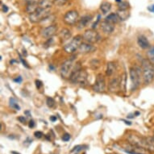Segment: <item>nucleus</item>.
Segmentation results:
<instances>
[{
	"label": "nucleus",
	"mask_w": 154,
	"mask_h": 154,
	"mask_svg": "<svg viewBox=\"0 0 154 154\" xmlns=\"http://www.w3.org/2000/svg\"><path fill=\"white\" fill-rule=\"evenodd\" d=\"M87 78H88V74L86 71L81 68L80 63H78L71 73L69 80L72 83L78 84L81 86H85L87 84Z\"/></svg>",
	"instance_id": "nucleus-1"
},
{
	"label": "nucleus",
	"mask_w": 154,
	"mask_h": 154,
	"mask_svg": "<svg viewBox=\"0 0 154 154\" xmlns=\"http://www.w3.org/2000/svg\"><path fill=\"white\" fill-rule=\"evenodd\" d=\"M142 78L144 84L149 85L154 79V67L149 59H142Z\"/></svg>",
	"instance_id": "nucleus-2"
},
{
	"label": "nucleus",
	"mask_w": 154,
	"mask_h": 154,
	"mask_svg": "<svg viewBox=\"0 0 154 154\" xmlns=\"http://www.w3.org/2000/svg\"><path fill=\"white\" fill-rule=\"evenodd\" d=\"M130 79H131V90L132 91H136L140 86V77L142 75V68L140 66H135L131 67L129 71Z\"/></svg>",
	"instance_id": "nucleus-3"
},
{
	"label": "nucleus",
	"mask_w": 154,
	"mask_h": 154,
	"mask_svg": "<svg viewBox=\"0 0 154 154\" xmlns=\"http://www.w3.org/2000/svg\"><path fill=\"white\" fill-rule=\"evenodd\" d=\"M82 40H83V37L82 35H76L69 42H68L66 45L64 46V50L66 51L67 53H74L76 50L79 49V46L81 45V44L82 43Z\"/></svg>",
	"instance_id": "nucleus-4"
},
{
	"label": "nucleus",
	"mask_w": 154,
	"mask_h": 154,
	"mask_svg": "<svg viewBox=\"0 0 154 154\" xmlns=\"http://www.w3.org/2000/svg\"><path fill=\"white\" fill-rule=\"evenodd\" d=\"M51 15L50 9H44L40 8L35 13L29 15V20L32 23H41L44 19Z\"/></svg>",
	"instance_id": "nucleus-5"
},
{
	"label": "nucleus",
	"mask_w": 154,
	"mask_h": 154,
	"mask_svg": "<svg viewBox=\"0 0 154 154\" xmlns=\"http://www.w3.org/2000/svg\"><path fill=\"white\" fill-rule=\"evenodd\" d=\"M73 70V58L66 60L61 66V75L64 79H69L71 73Z\"/></svg>",
	"instance_id": "nucleus-6"
},
{
	"label": "nucleus",
	"mask_w": 154,
	"mask_h": 154,
	"mask_svg": "<svg viewBox=\"0 0 154 154\" xmlns=\"http://www.w3.org/2000/svg\"><path fill=\"white\" fill-rule=\"evenodd\" d=\"M79 20V12L77 11L71 10L69 11L66 13V15L64 16L63 21L64 23L67 25H74L78 23Z\"/></svg>",
	"instance_id": "nucleus-7"
},
{
	"label": "nucleus",
	"mask_w": 154,
	"mask_h": 154,
	"mask_svg": "<svg viewBox=\"0 0 154 154\" xmlns=\"http://www.w3.org/2000/svg\"><path fill=\"white\" fill-rule=\"evenodd\" d=\"M83 40L86 42L91 44L97 43L98 41H100V35L94 29H89L86 30L82 35Z\"/></svg>",
	"instance_id": "nucleus-8"
},
{
	"label": "nucleus",
	"mask_w": 154,
	"mask_h": 154,
	"mask_svg": "<svg viewBox=\"0 0 154 154\" xmlns=\"http://www.w3.org/2000/svg\"><path fill=\"white\" fill-rule=\"evenodd\" d=\"M106 87V82H105V78L103 74L99 73L96 76L95 82L93 85V91L98 93H101L105 91Z\"/></svg>",
	"instance_id": "nucleus-9"
},
{
	"label": "nucleus",
	"mask_w": 154,
	"mask_h": 154,
	"mask_svg": "<svg viewBox=\"0 0 154 154\" xmlns=\"http://www.w3.org/2000/svg\"><path fill=\"white\" fill-rule=\"evenodd\" d=\"M57 32V27L55 24H51L49 26H47L45 28H44L41 30V35L45 38L49 39L52 38L53 35H55Z\"/></svg>",
	"instance_id": "nucleus-10"
},
{
	"label": "nucleus",
	"mask_w": 154,
	"mask_h": 154,
	"mask_svg": "<svg viewBox=\"0 0 154 154\" xmlns=\"http://www.w3.org/2000/svg\"><path fill=\"white\" fill-rule=\"evenodd\" d=\"M79 52L82 54H86V53H92L94 51L96 50V48L94 45H92V44L88 43V42H82L81 44V45L79 46Z\"/></svg>",
	"instance_id": "nucleus-11"
},
{
	"label": "nucleus",
	"mask_w": 154,
	"mask_h": 154,
	"mask_svg": "<svg viewBox=\"0 0 154 154\" xmlns=\"http://www.w3.org/2000/svg\"><path fill=\"white\" fill-rule=\"evenodd\" d=\"M120 88V78L116 77L111 79L108 84V90L110 92L116 93Z\"/></svg>",
	"instance_id": "nucleus-12"
},
{
	"label": "nucleus",
	"mask_w": 154,
	"mask_h": 154,
	"mask_svg": "<svg viewBox=\"0 0 154 154\" xmlns=\"http://www.w3.org/2000/svg\"><path fill=\"white\" fill-rule=\"evenodd\" d=\"M92 19H93V16L91 15H86L82 16L78 22V28L82 29V28H86V26L91 23Z\"/></svg>",
	"instance_id": "nucleus-13"
},
{
	"label": "nucleus",
	"mask_w": 154,
	"mask_h": 154,
	"mask_svg": "<svg viewBox=\"0 0 154 154\" xmlns=\"http://www.w3.org/2000/svg\"><path fill=\"white\" fill-rule=\"evenodd\" d=\"M101 29L105 34L109 35V34H111L114 32L115 26H114L113 23H111L107 22V21L104 20L101 23Z\"/></svg>",
	"instance_id": "nucleus-14"
},
{
	"label": "nucleus",
	"mask_w": 154,
	"mask_h": 154,
	"mask_svg": "<svg viewBox=\"0 0 154 154\" xmlns=\"http://www.w3.org/2000/svg\"><path fill=\"white\" fill-rule=\"evenodd\" d=\"M137 43H138V45L140 47L143 49H147V48H150V45H149V42L144 35H140L137 38Z\"/></svg>",
	"instance_id": "nucleus-15"
},
{
	"label": "nucleus",
	"mask_w": 154,
	"mask_h": 154,
	"mask_svg": "<svg viewBox=\"0 0 154 154\" xmlns=\"http://www.w3.org/2000/svg\"><path fill=\"white\" fill-rule=\"evenodd\" d=\"M72 36V33L67 28H62L61 32H59V37L62 41H67Z\"/></svg>",
	"instance_id": "nucleus-16"
},
{
	"label": "nucleus",
	"mask_w": 154,
	"mask_h": 154,
	"mask_svg": "<svg viewBox=\"0 0 154 154\" xmlns=\"http://www.w3.org/2000/svg\"><path fill=\"white\" fill-rule=\"evenodd\" d=\"M116 70V64L113 62V61H110L106 64V74L108 77H111L113 75V73Z\"/></svg>",
	"instance_id": "nucleus-17"
},
{
	"label": "nucleus",
	"mask_w": 154,
	"mask_h": 154,
	"mask_svg": "<svg viewBox=\"0 0 154 154\" xmlns=\"http://www.w3.org/2000/svg\"><path fill=\"white\" fill-rule=\"evenodd\" d=\"M105 20L109 22V23L115 24V23H116L119 22V17H118V15H117L116 13H111V14H109V15L105 18Z\"/></svg>",
	"instance_id": "nucleus-18"
},
{
	"label": "nucleus",
	"mask_w": 154,
	"mask_h": 154,
	"mask_svg": "<svg viewBox=\"0 0 154 154\" xmlns=\"http://www.w3.org/2000/svg\"><path fill=\"white\" fill-rule=\"evenodd\" d=\"M40 8L39 3H35V4H27V7L25 8L26 12L28 13L29 15L35 13L36 11Z\"/></svg>",
	"instance_id": "nucleus-19"
},
{
	"label": "nucleus",
	"mask_w": 154,
	"mask_h": 154,
	"mask_svg": "<svg viewBox=\"0 0 154 154\" xmlns=\"http://www.w3.org/2000/svg\"><path fill=\"white\" fill-rule=\"evenodd\" d=\"M118 17H119V20L124 21L128 20V18L129 17V12L128 11V10H121V9H119L118 11L116 12Z\"/></svg>",
	"instance_id": "nucleus-20"
},
{
	"label": "nucleus",
	"mask_w": 154,
	"mask_h": 154,
	"mask_svg": "<svg viewBox=\"0 0 154 154\" xmlns=\"http://www.w3.org/2000/svg\"><path fill=\"white\" fill-rule=\"evenodd\" d=\"M111 9V3L109 2H104L100 6V10H101L102 13L104 15H106L107 13L110 12V11Z\"/></svg>",
	"instance_id": "nucleus-21"
},
{
	"label": "nucleus",
	"mask_w": 154,
	"mask_h": 154,
	"mask_svg": "<svg viewBox=\"0 0 154 154\" xmlns=\"http://www.w3.org/2000/svg\"><path fill=\"white\" fill-rule=\"evenodd\" d=\"M53 5V0H41L39 3L40 8L44 9H50Z\"/></svg>",
	"instance_id": "nucleus-22"
},
{
	"label": "nucleus",
	"mask_w": 154,
	"mask_h": 154,
	"mask_svg": "<svg viewBox=\"0 0 154 154\" xmlns=\"http://www.w3.org/2000/svg\"><path fill=\"white\" fill-rule=\"evenodd\" d=\"M55 19H56V17L54 16V15H48V17H46L45 19H44L43 20L41 21V23H44V24H45V25H47V26H49L52 24V23H53V21L55 20Z\"/></svg>",
	"instance_id": "nucleus-23"
},
{
	"label": "nucleus",
	"mask_w": 154,
	"mask_h": 154,
	"mask_svg": "<svg viewBox=\"0 0 154 154\" xmlns=\"http://www.w3.org/2000/svg\"><path fill=\"white\" fill-rule=\"evenodd\" d=\"M147 56H148V59L154 66V46L149 48V49L147 52Z\"/></svg>",
	"instance_id": "nucleus-24"
},
{
	"label": "nucleus",
	"mask_w": 154,
	"mask_h": 154,
	"mask_svg": "<svg viewBox=\"0 0 154 154\" xmlns=\"http://www.w3.org/2000/svg\"><path fill=\"white\" fill-rule=\"evenodd\" d=\"M126 73H124L123 76H121V78H120V89L123 91H126Z\"/></svg>",
	"instance_id": "nucleus-25"
},
{
	"label": "nucleus",
	"mask_w": 154,
	"mask_h": 154,
	"mask_svg": "<svg viewBox=\"0 0 154 154\" xmlns=\"http://www.w3.org/2000/svg\"><path fill=\"white\" fill-rule=\"evenodd\" d=\"M10 106H11V108L15 109L16 111H20V106H19V104L16 102V100L13 99V98L10 99Z\"/></svg>",
	"instance_id": "nucleus-26"
},
{
	"label": "nucleus",
	"mask_w": 154,
	"mask_h": 154,
	"mask_svg": "<svg viewBox=\"0 0 154 154\" xmlns=\"http://www.w3.org/2000/svg\"><path fill=\"white\" fill-rule=\"evenodd\" d=\"M68 1L69 0H53V3L57 7H63L68 3Z\"/></svg>",
	"instance_id": "nucleus-27"
},
{
	"label": "nucleus",
	"mask_w": 154,
	"mask_h": 154,
	"mask_svg": "<svg viewBox=\"0 0 154 154\" xmlns=\"http://www.w3.org/2000/svg\"><path fill=\"white\" fill-rule=\"evenodd\" d=\"M91 66L93 69H96L100 66V61L99 60H97V59H94L91 61Z\"/></svg>",
	"instance_id": "nucleus-28"
},
{
	"label": "nucleus",
	"mask_w": 154,
	"mask_h": 154,
	"mask_svg": "<svg viewBox=\"0 0 154 154\" xmlns=\"http://www.w3.org/2000/svg\"><path fill=\"white\" fill-rule=\"evenodd\" d=\"M46 103H47V105H48V107L52 108V107H53V106H54V105H55V101H54V99H53V98H51V97H48V98H47V99H46Z\"/></svg>",
	"instance_id": "nucleus-29"
},
{
	"label": "nucleus",
	"mask_w": 154,
	"mask_h": 154,
	"mask_svg": "<svg viewBox=\"0 0 154 154\" xmlns=\"http://www.w3.org/2000/svg\"><path fill=\"white\" fill-rule=\"evenodd\" d=\"M118 7H119V9H121V10H127L128 8V3H127V2H123L122 1L121 3H119L118 4Z\"/></svg>",
	"instance_id": "nucleus-30"
},
{
	"label": "nucleus",
	"mask_w": 154,
	"mask_h": 154,
	"mask_svg": "<svg viewBox=\"0 0 154 154\" xmlns=\"http://www.w3.org/2000/svg\"><path fill=\"white\" fill-rule=\"evenodd\" d=\"M82 149H83V146L82 145H77L72 149V151L71 152H79V151H81Z\"/></svg>",
	"instance_id": "nucleus-31"
},
{
	"label": "nucleus",
	"mask_w": 154,
	"mask_h": 154,
	"mask_svg": "<svg viewBox=\"0 0 154 154\" xmlns=\"http://www.w3.org/2000/svg\"><path fill=\"white\" fill-rule=\"evenodd\" d=\"M70 137H71L70 135H69V133L64 134L63 137H62V140H63V141H66V142L69 141V140H70Z\"/></svg>",
	"instance_id": "nucleus-32"
},
{
	"label": "nucleus",
	"mask_w": 154,
	"mask_h": 154,
	"mask_svg": "<svg viewBox=\"0 0 154 154\" xmlns=\"http://www.w3.org/2000/svg\"><path fill=\"white\" fill-rule=\"evenodd\" d=\"M34 136H35V137H36V138H38V139H40V138H41V137H43V132L42 131H35L34 132Z\"/></svg>",
	"instance_id": "nucleus-33"
},
{
	"label": "nucleus",
	"mask_w": 154,
	"mask_h": 154,
	"mask_svg": "<svg viewBox=\"0 0 154 154\" xmlns=\"http://www.w3.org/2000/svg\"><path fill=\"white\" fill-rule=\"evenodd\" d=\"M41 0H25L27 4H35V3H39Z\"/></svg>",
	"instance_id": "nucleus-34"
},
{
	"label": "nucleus",
	"mask_w": 154,
	"mask_h": 154,
	"mask_svg": "<svg viewBox=\"0 0 154 154\" xmlns=\"http://www.w3.org/2000/svg\"><path fill=\"white\" fill-rule=\"evenodd\" d=\"M35 86H36V88L37 89H41V87L43 85H42V82L40 80H35Z\"/></svg>",
	"instance_id": "nucleus-35"
},
{
	"label": "nucleus",
	"mask_w": 154,
	"mask_h": 154,
	"mask_svg": "<svg viewBox=\"0 0 154 154\" xmlns=\"http://www.w3.org/2000/svg\"><path fill=\"white\" fill-rule=\"evenodd\" d=\"M18 120L22 123V124H25L26 123V119L24 118V116H20L18 118Z\"/></svg>",
	"instance_id": "nucleus-36"
},
{
	"label": "nucleus",
	"mask_w": 154,
	"mask_h": 154,
	"mask_svg": "<svg viewBox=\"0 0 154 154\" xmlns=\"http://www.w3.org/2000/svg\"><path fill=\"white\" fill-rule=\"evenodd\" d=\"M28 127H29L30 128H33L35 127V122L33 121V120H30L29 124H28Z\"/></svg>",
	"instance_id": "nucleus-37"
},
{
	"label": "nucleus",
	"mask_w": 154,
	"mask_h": 154,
	"mask_svg": "<svg viewBox=\"0 0 154 154\" xmlns=\"http://www.w3.org/2000/svg\"><path fill=\"white\" fill-rule=\"evenodd\" d=\"M14 81H15V82H18V83H20L21 82H22V78H21L20 76H19L16 79H14Z\"/></svg>",
	"instance_id": "nucleus-38"
},
{
	"label": "nucleus",
	"mask_w": 154,
	"mask_h": 154,
	"mask_svg": "<svg viewBox=\"0 0 154 154\" xmlns=\"http://www.w3.org/2000/svg\"><path fill=\"white\" fill-rule=\"evenodd\" d=\"M20 61H22V62H23V66H25V67H27V68H29V66H28V64L26 63V61H23V59L22 58V57H21L20 55Z\"/></svg>",
	"instance_id": "nucleus-39"
},
{
	"label": "nucleus",
	"mask_w": 154,
	"mask_h": 154,
	"mask_svg": "<svg viewBox=\"0 0 154 154\" xmlns=\"http://www.w3.org/2000/svg\"><path fill=\"white\" fill-rule=\"evenodd\" d=\"M3 11L5 13L8 11V8L6 5H3Z\"/></svg>",
	"instance_id": "nucleus-40"
},
{
	"label": "nucleus",
	"mask_w": 154,
	"mask_h": 154,
	"mask_svg": "<svg viewBox=\"0 0 154 154\" xmlns=\"http://www.w3.org/2000/svg\"><path fill=\"white\" fill-rule=\"evenodd\" d=\"M50 120L52 122H55L56 120H57V116H51L50 117Z\"/></svg>",
	"instance_id": "nucleus-41"
},
{
	"label": "nucleus",
	"mask_w": 154,
	"mask_h": 154,
	"mask_svg": "<svg viewBox=\"0 0 154 154\" xmlns=\"http://www.w3.org/2000/svg\"><path fill=\"white\" fill-rule=\"evenodd\" d=\"M149 10L150 11H152V12L154 13V5H152L151 7H149Z\"/></svg>",
	"instance_id": "nucleus-42"
},
{
	"label": "nucleus",
	"mask_w": 154,
	"mask_h": 154,
	"mask_svg": "<svg viewBox=\"0 0 154 154\" xmlns=\"http://www.w3.org/2000/svg\"><path fill=\"white\" fill-rule=\"evenodd\" d=\"M123 121L126 124H128V125H131V123L130 121H127V120H124V119H123Z\"/></svg>",
	"instance_id": "nucleus-43"
},
{
	"label": "nucleus",
	"mask_w": 154,
	"mask_h": 154,
	"mask_svg": "<svg viewBox=\"0 0 154 154\" xmlns=\"http://www.w3.org/2000/svg\"><path fill=\"white\" fill-rule=\"evenodd\" d=\"M11 154H20L17 152H15V151H11Z\"/></svg>",
	"instance_id": "nucleus-44"
}]
</instances>
